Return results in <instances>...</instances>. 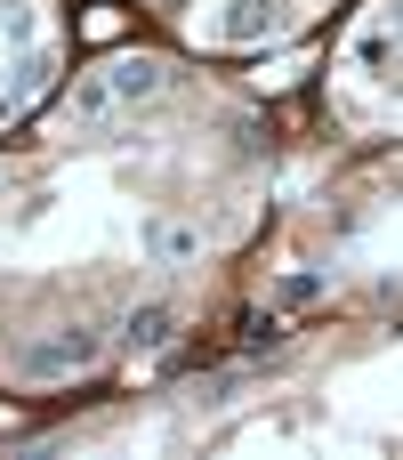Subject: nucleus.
Masks as SVG:
<instances>
[{
	"instance_id": "nucleus-4",
	"label": "nucleus",
	"mask_w": 403,
	"mask_h": 460,
	"mask_svg": "<svg viewBox=\"0 0 403 460\" xmlns=\"http://www.w3.org/2000/svg\"><path fill=\"white\" fill-rule=\"evenodd\" d=\"M121 332H129V348H162V340L178 332V315H170V307H129Z\"/></svg>"
},
{
	"instance_id": "nucleus-3",
	"label": "nucleus",
	"mask_w": 403,
	"mask_h": 460,
	"mask_svg": "<svg viewBox=\"0 0 403 460\" xmlns=\"http://www.w3.org/2000/svg\"><path fill=\"white\" fill-rule=\"evenodd\" d=\"M145 259L153 267H194L202 259V234L194 226H145Z\"/></svg>"
},
{
	"instance_id": "nucleus-1",
	"label": "nucleus",
	"mask_w": 403,
	"mask_h": 460,
	"mask_svg": "<svg viewBox=\"0 0 403 460\" xmlns=\"http://www.w3.org/2000/svg\"><path fill=\"white\" fill-rule=\"evenodd\" d=\"M97 356H105L97 332H57V340H32V348L16 356V372H24V380H65V372H89Z\"/></svg>"
},
{
	"instance_id": "nucleus-8",
	"label": "nucleus",
	"mask_w": 403,
	"mask_h": 460,
	"mask_svg": "<svg viewBox=\"0 0 403 460\" xmlns=\"http://www.w3.org/2000/svg\"><path fill=\"white\" fill-rule=\"evenodd\" d=\"M396 16H403V8H396Z\"/></svg>"
},
{
	"instance_id": "nucleus-2",
	"label": "nucleus",
	"mask_w": 403,
	"mask_h": 460,
	"mask_svg": "<svg viewBox=\"0 0 403 460\" xmlns=\"http://www.w3.org/2000/svg\"><path fill=\"white\" fill-rule=\"evenodd\" d=\"M105 89H113V105H145V97L170 89V65L162 57H121V65H105Z\"/></svg>"
},
{
	"instance_id": "nucleus-6",
	"label": "nucleus",
	"mask_w": 403,
	"mask_h": 460,
	"mask_svg": "<svg viewBox=\"0 0 403 460\" xmlns=\"http://www.w3.org/2000/svg\"><path fill=\"white\" fill-rule=\"evenodd\" d=\"M258 32H275V0H234L226 8V40H258Z\"/></svg>"
},
{
	"instance_id": "nucleus-7",
	"label": "nucleus",
	"mask_w": 403,
	"mask_h": 460,
	"mask_svg": "<svg viewBox=\"0 0 403 460\" xmlns=\"http://www.w3.org/2000/svg\"><path fill=\"white\" fill-rule=\"evenodd\" d=\"M275 299H283V307H307V299H323V275H315V267H299V275H283V283H275Z\"/></svg>"
},
{
	"instance_id": "nucleus-5",
	"label": "nucleus",
	"mask_w": 403,
	"mask_h": 460,
	"mask_svg": "<svg viewBox=\"0 0 403 460\" xmlns=\"http://www.w3.org/2000/svg\"><path fill=\"white\" fill-rule=\"evenodd\" d=\"M65 113H73V121H105V113H113V89H105V73H89V81H73V97H65Z\"/></svg>"
}]
</instances>
